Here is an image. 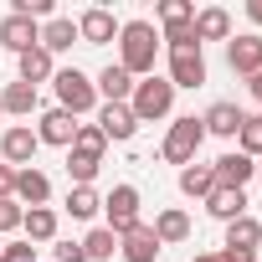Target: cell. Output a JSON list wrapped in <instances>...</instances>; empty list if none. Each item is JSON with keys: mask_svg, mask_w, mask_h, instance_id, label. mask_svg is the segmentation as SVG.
Here are the masks:
<instances>
[{"mask_svg": "<svg viewBox=\"0 0 262 262\" xmlns=\"http://www.w3.org/2000/svg\"><path fill=\"white\" fill-rule=\"evenodd\" d=\"M52 88H57V108H67L72 118H82V113L98 108V88H93V77L82 67H57Z\"/></svg>", "mask_w": 262, "mask_h": 262, "instance_id": "cell-2", "label": "cell"}, {"mask_svg": "<svg viewBox=\"0 0 262 262\" xmlns=\"http://www.w3.org/2000/svg\"><path fill=\"white\" fill-rule=\"evenodd\" d=\"M0 113H6V108H0Z\"/></svg>", "mask_w": 262, "mask_h": 262, "instance_id": "cell-42", "label": "cell"}, {"mask_svg": "<svg viewBox=\"0 0 262 262\" xmlns=\"http://www.w3.org/2000/svg\"><path fill=\"white\" fill-rule=\"evenodd\" d=\"M155 236H160V247H180V242L190 236V216H185L180 206L160 211V216H155Z\"/></svg>", "mask_w": 262, "mask_h": 262, "instance_id": "cell-21", "label": "cell"}, {"mask_svg": "<svg viewBox=\"0 0 262 262\" xmlns=\"http://www.w3.org/2000/svg\"><path fill=\"white\" fill-rule=\"evenodd\" d=\"M36 103H41V98H36V88H31V82H21V77H16V82H6V93H0V108L16 113V118H31V113H36Z\"/></svg>", "mask_w": 262, "mask_h": 262, "instance_id": "cell-22", "label": "cell"}, {"mask_svg": "<svg viewBox=\"0 0 262 262\" xmlns=\"http://www.w3.org/2000/svg\"><path fill=\"white\" fill-rule=\"evenodd\" d=\"M11 195H16V170L0 165V201H11Z\"/></svg>", "mask_w": 262, "mask_h": 262, "instance_id": "cell-36", "label": "cell"}, {"mask_svg": "<svg viewBox=\"0 0 262 262\" xmlns=\"http://www.w3.org/2000/svg\"><path fill=\"white\" fill-rule=\"evenodd\" d=\"M216 257H221V262H257V252H242V247H221Z\"/></svg>", "mask_w": 262, "mask_h": 262, "instance_id": "cell-37", "label": "cell"}, {"mask_svg": "<svg viewBox=\"0 0 262 262\" xmlns=\"http://www.w3.org/2000/svg\"><path fill=\"white\" fill-rule=\"evenodd\" d=\"M226 62H231V72H242V77L262 72V36H231V41H226Z\"/></svg>", "mask_w": 262, "mask_h": 262, "instance_id": "cell-14", "label": "cell"}, {"mask_svg": "<svg viewBox=\"0 0 262 262\" xmlns=\"http://www.w3.org/2000/svg\"><path fill=\"white\" fill-rule=\"evenodd\" d=\"M0 47L21 57V52L41 47V26H36L31 16H6V21H0Z\"/></svg>", "mask_w": 262, "mask_h": 262, "instance_id": "cell-11", "label": "cell"}, {"mask_svg": "<svg viewBox=\"0 0 262 262\" xmlns=\"http://www.w3.org/2000/svg\"><path fill=\"white\" fill-rule=\"evenodd\" d=\"M21 231H26V242H52L57 236V211L52 206H31L21 216Z\"/></svg>", "mask_w": 262, "mask_h": 262, "instance_id": "cell-25", "label": "cell"}, {"mask_svg": "<svg viewBox=\"0 0 262 262\" xmlns=\"http://www.w3.org/2000/svg\"><path fill=\"white\" fill-rule=\"evenodd\" d=\"M206 211H211L216 221H236V216H247V190H226V185H216V190L206 195Z\"/></svg>", "mask_w": 262, "mask_h": 262, "instance_id": "cell-20", "label": "cell"}, {"mask_svg": "<svg viewBox=\"0 0 262 262\" xmlns=\"http://www.w3.org/2000/svg\"><path fill=\"white\" fill-rule=\"evenodd\" d=\"M165 247H160V236H155V226H134V231H128V236H118V257L123 262H155Z\"/></svg>", "mask_w": 262, "mask_h": 262, "instance_id": "cell-13", "label": "cell"}, {"mask_svg": "<svg viewBox=\"0 0 262 262\" xmlns=\"http://www.w3.org/2000/svg\"><path fill=\"white\" fill-rule=\"evenodd\" d=\"M180 190H185L190 201H206V195L216 190V175H211V165H185V170H180Z\"/></svg>", "mask_w": 262, "mask_h": 262, "instance_id": "cell-29", "label": "cell"}, {"mask_svg": "<svg viewBox=\"0 0 262 262\" xmlns=\"http://www.w3.org/2000/svg\"><path fill=\"white\" fill-rule=\"evenodd\" d=\"M236 149H242L247 160H262V113H257V118H252V113L242 118V128H236Z\"/></svg>", "mask_w": 262, "mask_h": 262, "instance_id": "cell-31", "label": "cell"}, {"mask_svg": "<svg viewBox=\"0 0 262 262\" xmlns=\"http://www.w3.org/2000/svg\"><path fill=\"white\" fill-rule=\"evenodd\" d=\"M0 262H36V247L31 242H6L0 247Z\"/></svg>", "mask_w": 262, "mask_h": 262, "instance_id": "cell-34", "label": "cell"}, {"mask_svg": "<svg viewBox=\"0 0 262 262\" xmlns=\"http://www.w3.org/2000/svg\"><path fill=\"white\" fill-rule=\"evenodd\" d=\"M72 41H77V21H67V16H52L47 26H41V52H72Z\"/></svg>", "mask_w": 262, "mask_h": 262, "instance_id": "cell-23", "label": "cell"}, {"mask_svg": "<svg viewBox=\"0 0 262 262\" xmlns=\"http://www.w3.org/2000/svg\"><path fill=\"white\" fill-rule=\"evenodd\" d=\"M113 36H118L113 11L93 6V11H82V16H77V41H82V47H103V41H113Z\"/></svg>", "mask_w": 262, "mask_h": 262, "instance_id": "cell-12", "label": "cell"}, {"mask_svg": "<svg viewBox=\"0 0 262 262\" xmlns=\"http://www.w3.org/2000/svg\"><path fill=\"white\" fill-rule=\"evenodd\" d=\"M247 93H252V98L262 103V72H252V77H247Z\"/></svg>", "mask_w": 262, "mask_h": 262, "instance_id": "cell-38", "label": "cell"}, {"mask_svg": "<svg viewBox=\"0 0 262 262\" xmlns=\"http://www.w3.org/2000/svg\"><path fill=\"white\" fill-rule=\"evenodd\" d=\"M16 62H21V82H31V88H36V82H52V77H57V62H52V52H41V47L21 52Z\"/></svg>", "mask_w": 262, "mask_h": 262, "instance_id": "cell-24", "label": "cell"}, {"mask_svg": "<svg viewBox=\"0 0 262 262\" xmlns=\"http://www.w3.org/2000/svg\"><path fill=\"white\" fill-rule=\"evenodd\" d=\"M206 57L201 47H185V52H170V88H206Z\"/></svg>", "mask_w": 262, "mask_h": 262, "instance_id": "cell-8", "label": "cell"}, {"mask_svg": "<svg viewBox=\"0 0 262 262\" xmlns=\"http://www.w3.org/2000/svg\"><path fill=\"white\" fill-rule=\"evenodd\" d=\"M128 108H134L139 123L170 118V108H175V88H170V77H139L134 93H128Z\"/></svg>", "mask_w": 262, "mask_h": 262, "instance_id": "cell-3", "label": "cell"}, {"mask_svg": "<svg viewBox=\"0 0 262 262\" xmlns=\"http://www.w3.org/2000/svg\"><path fill=\"white\" fill-rule=\"evenodd\" d=\"M57 262H88L82 242H57Z\"/></svg>", "mask_w": 262, "mask_h": 262, "instance_id": "cell-35", "label": "cell"}, {"mask_svg": "<svg viewBox=\"0 0 262 262\" xmlns=\"http://www.w3.org/2000/svg\"><path fill=\"white\" fill-rule=\"evenodd\" d=\"M36 149H41V139H36V128H31V123H11L6 134H0V155H6L11 170H16V165L26 170V165L36 160Z\"/></svg>", "mask_w": 262, "mask_h": 262, "instance_id": "cell-6", "label": "cell"}, {"mask_svg": "<svg viewBox=\"0 0 262 262\" xmlns=\"http://www.w3.org/2000/svg\"><path fill=\"white\" fill-rule=\"evenodd\" d=\"M93 88H98V98H103V103H128V93H134V77H128L118 62H108V67L93 77Z\"/></svg>", "mask_w": 262, "mask_h": 262, "instance_id": "cell-16", "label": "cell"}, {"mask_svg": "<svg viewBox=\"0 0 262 262\" xmlns=\"http://www.w3.org/2000/svg\"><path fill=\"white\" fill-rule=\"evenodd\" d=\"M247 16H252V26H262V0H247Z\"/></svg>", "mask_w": 262, "mask_h": 262, "instance_id": "cell-39", "label": "cell"}, {"mask_svg": "<svg viewBox=\"0 0 262 262\" xmlns=\"http://www.w3.org/2000/svg\"><path fill=\"white\" fill-rule=\"evenodd\" d=\"M242 118H247V113H242L236 103H226V98H221V103H211V108H206V118H201V123H206V134H216V139H236Z\"/></svg>", "mask_w": 262, "mask_h": 262, "instance_id": "cell-15", "label": "cell"}, {"mask_svg": "<svg viewBox=\"0 0 262 262\" xmlns=\"http://www.w3.org/2000/svg\"><path fill=\"white\" fill-rule=\"evenodd\" d=\"M21 216H26V206L11 195V201H0V236L6 231H21Z\"/></svg>", "mask_w": 262, "mask_h": 262, "instance_id": "cell-33", "label": "cell"}, {"mask_svg": "<svg viewBox=\"0 0 262 262\" xmlns=\"http://www.w3.org/2000/svg\"><path fill=\"white\" fill-rule=\"evenodd\" d=\"M195 41H231V16L221 6L195 11Z\"/></svg>", "mask_w": 262, "mask_h": 262, "instance_id": "cell-19", "label": "cell"}, {"mask_svg": "<svg viewBox=\"0 0 262 262\" xmlns=\"http://www.w3.org/2000/svg\"><path fill=\"white\" fill-rule=\"evenodd\" d=\"M0 247H6V242H0Z\"/></svg>", "mask_w": 262, "mask_h": 262, "instance_id": "cell-43", "label": "cell"}, {"mask_svg": "<svg viewBox=\"0 0 262 262\" xmlns=\"http://www.w3.org/2000/svg\"><path fill=\"white\" fill-rule=\"evenodd\" d=\"M98 160H82V155H67V175H72V185H93L98 180Z\"/></svg>", "mask_w": 262, "mask_h": 262, "instance_id": "cell-32", "label": "cell"}, {"mask_svg": "<svg viewBox=\"0 0 262 262\" xmlns=\"http://www.w3.org/2000/svg\"><path fill=\"white\" fill-rule=\"evenodd\" d=\"M103 149H108L103 128H98V123H77V139H72L67 155H82V160H98V165H103Z\"/></svg>", "mask_w": 262, "mask_h": 262, "instance_id": "cell-28", "label": "cell"}, {"mask_svg": "<svg viewBox=\"0 0 262 262\" xmlns=\"http://www.w3.org/2000/svg\"><path fill=\"white\" fill-rule=\"evenodd\" d=\"M206 144V123L195 118V113H185V118H175L170 123V134H165V144H160V155L170 160V165H195V149Z\"/></svg>", "mask_w": 262, "mask_h": 262, "instance_id": "cell-4", "label": "cell"}, {"mask_svg": "<svg viewBox=\"0 0 262 262\" xmlns=\"http://www.w3.org/2000/svg\"><path fill=\"white\" fill-rule=\"evenodd\" d=\"M16 201H21L26 211H31V206H47V201H52V180H47L41 170H31V165L16 170Z\"/></svg>", "mask_w": 262, "mask_h": 262, "instance_id": "cell-17", "label": "cell"}, {"mask_svg": "<svg viewBox=\"0 0 262 262\" xmlns=\"http://www.w3.org/2000/svg\"><path fill=\"white\" fill-rule=\"evenodd\" d=\"M36 139H41V144H57V149H72V139H77V118H72L67 108H47L41 123H36Z\"/></svg>", "mask_w": 262, "mask_h": 262, "instance_id": "cell-10", "label": "cell"}, {"mask_svg": "<svg viewBox=\"0 0 262 262\" xmlns=\"http://www.w3.org/2000/svg\"><path fill=\"white\" fill-rule=\"evenodd\" d=\"M211 175H216V185H226V190H247V180H257V160H247L242 149H231V155H221V160L211 165Z\"/></svg>", "mask_w": 262, "mask_h": 262, "instance_id": "cell-9", "label": "cell"}, {"mask_svg": "<svg viewBox=\"0 0 262 262\" xmlns=\"http://www.w3.org/2000/svg\"><path fill=\"white\" fill-rule=\"evenodd\" d=\"M98 128H103L108 144H123V139L139 134V118H134L128 103H103V108H98Z\"/></svg>", "mask_w": 262, "mask_h": 262, "instance_id": "cell-7", "label": "cell"}, {"mask_svg": "<svg viewBox=\"0 0 262 262\" xmlns=\"http://www.w3.org/2000/svg\"><path fill=\"white\" fill-rule=\"evenodd\" d=\"M257 262H262V257H257Z\"/></svg>", "mask_w": 262, "mask_h": 262, "instance_id": "cell-44", "label": "cell"}, {"mask_svg": "<svg viewBox=\"0 0 262 262\" xmlns=\"http://www.w3.org/2000/svg\"><path fill=\"white\" fill-rule=\"evenodd\" d=\"M190 262H221V257H216V252H201V257H190Z\"/></svg>", "mask_w": 262, "mask_h": 262, "instance_id": "cell-40", "label": "cell"}, {"mask_svg": "<svg viewBox=\"0 0 262 262\" xmlns=\"http://www.w3.org/2000/svg\"><path fill=\"white\" fill-rule=\"evenodd\" d=\"M257 242H262V221H257V216H236V221H226V242H221V247L257 252Z\"/></svg>", "mask_w": 262, "mask_h": 262, "instance_id": "cell-26", "label": "cell"}, {"mask_svg": "<svg viewBox=\"0 0 262 262\" xmlns=\"http://www.w3.org/2000/svg\"><path fill=\"white\" fill-rule=\"evenodd\" d=\"M82 252H88V262H108V257L118 252V236H113L108 226H93V231L82 236Z\"/></svg>", "mask_w": 262, "mask_h": 262, "instance_id": "cell-30", "label": "cell"}, {"mask_svg": "<svg viewBox=\"0 0 262 262\" xmlns=\"http://www.w3.org/2000/svg\"><path fill=\"white\" fill-rule=\"evenodd\" d=\"M195 26V6L190 0H160V36H180Z\"/></svg>", "mask_w": 262, "mask_h": 262, "instance_id": "cell-18", "label": "cell"}, {"mask_svg": "<svg viewBox=\"0 0 262 262\" xmlns=\"http://www.w3.org/2000/svg\"><path fill=\"white\" fill-rule=\"evenodd\" d=\"M155 57H160V31L155 21H123L118 26V67L128 77H155Z\"/></svg>", "mask_w": 262, "mask_h": 262, "instance_id": "cell-1", "label": "cell"}, {"mask_svg": "<svg viewBox=\"0 0 262 262\" xmlns=\"http://www.w3.org/2000/svg\"><path fill=\"white\" fill-rule=\"evenodd\" d=\"M103 211H108V231L113 236H128V231L139 226V190L134 185H113L103 195Z\"/></svg>", "mask_w": 262, "mask_h": 262, "instance_id": "cell-5", "label": "cell"}, {"mask_svg": "<svg viewBox=\"0 0 262 262\" xmlns=\"http://www.w3.org/2000/svg\"><path fill=\"white\" fill-rule=\"evenodd\" d=\"M257 180H262V160H257Z\"/></svg>", "mask_w": 262, "mask_h": 262, "instance_id": "cell-41", "label": "cell"}, {"mask_svg": "<svg viewBox=\"0 0 262 262\" xmlns=\"http://www.w3.org/2000/svg\"><path fill=\"white\" fill-rule=\"evenodd\" d=\"M98 211H103V195H98L93 185H72V190H67V216H72V221H93Z\"/></svg>", "mask_w": 262, "mask_h": 262, "instance_id": "cell-27", "label": "cell"}]
</instances>
